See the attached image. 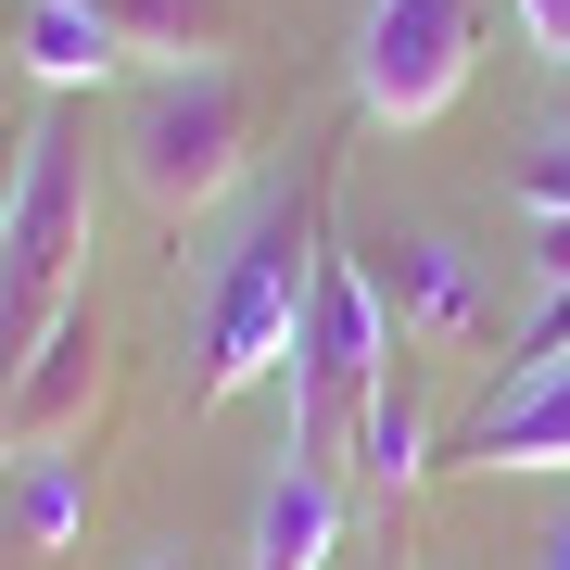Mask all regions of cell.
Listing matches in <instances>:
<instances>
[{
  "mask_svg": "<svg viewBox=\"0 0 570 570\" xmlns=\"http://www.w3.org/2000/svg\"><path fill=\"white\" fill-rule=\"evenodd\" d=\"M367 292H381V317H393L406 355H469L494 330L482 266H469L444 228H381V242H367Z\"/></svg>",
  "mask_w": 570,
  "mask_h": 570,
  "instance_id": "6",
  "label": "cell"
},
{
  "mask_svg": "<svg viewBox=\"0 0 570 570\" xmlns=\"http://www.w3.org/2000/svg\"><path fill=\"white\" fill-rule=\"evenodd\" d=\"M102 381H115L102 305H63V317L39 330V355L0 381V444H13V456H63V444H89V419H102Z\"/></svg>",
  "mask_w": 570,
  "mask_h": 570,
  "instance_id": "5",
  "label": "cell"
},
{
  "mask_svg": "<svg viewBox=\"0 0 570 570\" xmlns=\"http://www.w3.org/2000/svg\"><path fill=\"white\" fill-rule=\"evenodd\" d=\"M89 305V140L39 102V153H26V204L0 242V381L39 355V330Z\"/></svg>",
  "mask_w": 570,
  "mask_h": 570,
  "instance_id": "3",
  "label": "cell"
},
{
  "mask_svg": "<svg viewBox=\"0 0 570 570\" xmlns=\"http://www.w3.org/2000/svg\"><path fill=\"white\" fill-rule=\"evenodd\" d=\"M469 469H570V367L494 393V406L469 419Z\"/></svg>",
  "mask_w": 570,
  "mask_h": 570,
  "instance_id": "8",
  "label": "cell"
},
{
  "mask_svg": "<svg viewBox=\"0 0 570 570\" xmlns=\"http://www.w3.org/2000/svg\"><path fill=\"white\" fill-rule=\"evenodd\" d=\"M153 570H190V558H153Z\"/></svg>",
  "mask_w": 570,
  "mask_h": 570,
  "instance_id": "18",
  "label": "cell"
},
{
  "mask_svg": "<svg viewBox=\"0 0 570 570\" xmlns=\"http://www.w3.org/2000/svg\"><path fill=\"white\" fill-rule=\"evenodd\" d=\"M330 532H343V469L292 456L254 508V570H330Z\"/></svg>",
  "mask_w": 570,
  "mask_h": 570,
  "instance_id": "9",
  "label": "cell"
},
{
  "mask_svg": "<svg viewBox=\"0 0 570 570\" xmlns=\"http://www.w3.org/2000/svg\"><path fill=\"white\" fill-rule=\"evenodd\" d=\"M26 153H39V102L0 127V242H13V204H26Z\"/></svg>",
  "mask_w": 570,
  "mask_h": 570,
  "instance_id": "14",
  "label": "cell"
},
{
  "mask_svg": "<svg viewBox=\"0 0 570 570\" xmlns=\"http://www.w3.org/2000/svg\"><path fill=\"white\" fill-rule=\"evenodd\" d=\"M546 570H570V532H558V546H546Z\"/></svg>",
  "mask_w": 570,
  "mask_h": 570,
  "instance_id": "16",
  "label": "cell"
},
{
  "mask_svg": "<svg viewBox=\"0 0 570 570\" xmlns=\"http://www.w3.org/2000/svg\"><path fill=\"white\" fill-rule=\"evenodd\" d=\"M13 115H26V102H13V89H0V127H13Z\"/></svg>",
  "mask_w": 570,
  "mask_h": 570,
  "instance_id": "17",
  "label": "cell"
},
{
  "mask_svg": "<svg viewBox=\"0 0 570 570\" xmlns=\"http://www.w3.org/2000/svg\"><path fill=\"white\" fill-rule=\"evenodd\" d=\"M127 190L165 216V228H204L228 190L254 178V89H242V63H204V77H153L140 102H127Z\"/></svg>",
  "mask_w": 570,
  "mask_h": 570,
  "instance_id": "2",
  "label": "cell"
},
{
  "mask_svg": "<svg viewBox=\"0 0 570 570\" xmlns=\"http://www.w3.org/2000/svg\"><path fill=\"white\" fill-rule=\"evenodd\" d=\"M317 190L254 216V242L216 266V305H204V367H190V406H242L254 381H279L292 343H305V292H317Z\"/></svg>",
  "mask_w": 570,
  "mask_h": 570,
  "instance_id": "1",
  "label": "cell"
},
{
  "mask_svg": "<svg viewBox=\"0 0 570 570\" xmlns=\"http://www.w3.org/2000/svg\"><path fill=\"white\" fill-rule=\"evenodd\" d=\"M13 51H26V77H39V89H102V77H127V39L89 13V0H26Z\"/></svg>",
  "mask_w": 570,
  "mask_h": 570,
  "instance_id": "10",
  "label": "cell"
},
{
  "mask_svg": "<svg viewBox=\"0 0 570 570\" xmlns=\"http://www.w3.org/2000/svg\"><path fill=\"white\" fill-rule=\"evenodd\" d=\"M482 0H367L355 13V115L367 127H431L469 89Z\"/></svg>",
  "mask_w": 570,
  "mask_h": 570,
  "instance_id": "4",
  "label": "cell"
},
{
  "mask_svg": "<svg viewBox=\"0 0 570 570\" xmlns=\"http://www.w3.org/2000/svg\"><path fill=\"white\" fill-rule=\"evenodd\" d=\"M13 532L39 558H63L89 532V482H77V456H13Z\"/></svg>",
  "mask_w": 570,
  "mask_h": 570,
  "instance_id": "12",
  "label": "cell"
},
{
  "mask_svg": "<svg viewBox=\"0 0 570 570\" xmlns=\"http://www.w3.org/2000/svg\"><path fill=\"white\" fill-rule=\"evenodd\" d=\"M520 39H532V51H546L558 77H570V0H520Z\"/></svg>",
  "mask_w": 570,
  "mask_h": 570,
  "instance_id": "15",
  "label": "cell"
},
{
  "mask_svg": "<svg viewBox=\"0 0 570 570\" xmlns=\"http://www.w3.org/2000/svg\"><path fill=\"white\" fill-rule=\"evenodd\" d=\"M520 204L532 216H570V127H546V140L520 153Z\"/></svg>",
  "mask_w": 570,
  "mask_h": 570,
  "instance_id": "13",
  "label": "cell"
},
{
  "mask_svg": "<svg viewBox=\"0 0 570 570\" xmlns=\"http://www.w3.org/2000/svg\"><path fill=\"white\" fill-rule=\"evenodd\" d=\"M419 469H431V406H419L406 367H393V381L367 393V431H355V494H367V508H406Z\"/></svg>",
  "mask_w": 570,
  "mask_h": 570,
  "instance_id": "11",
  "label": "cell"
},
{
  "mask_svg": "<svg viewBox=\"0 0 570 570\" xmlns=\"http://www.w3.org/2000/svg\"><path fill=\"white\" fill-rule=\"evenodd\" d=\"M89 13L127 39V63L153 77H204V63L242 51V0H89Z\"/></svg>",
  "mask_w": 570,
  "mask_h": 570,
  "instance_id": "7",
  "label": "cell"
}]
</instances>
